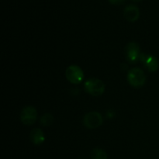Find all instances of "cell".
Here are the masks:
<instances>
[{"mask_svg": "<svg viewBox=\"0 0 159 159\" xmlns=\"http://www.w3.org/2000/svg\"><path fill=\"white\" fill-rule=\"evenodd\" d=\"M85 89L86 93L93 96H99L103 94L105 91V85L99 79L93 78L85 82Z\"/></svg>", "mask_w": 159, "mask_h": 159, "instance_id": "6da1fadb", "label": "cell"}, {"mask_svg": "<svg viewBox=\"0 0 159 159\" xmlns=\"http://www.w3.org/2000/svg\"><path fill=\"white\" fill-rule=\"evenodd\" d=\"M127 80L131 86L134 88H140L145 84L146 76L141 68H134L129 71Z\"/></svg>", "mask_w": 159, "mask_h": 159, "instance_id": "7a4b0ae2", "label": "cell"}, {"mask_svg": "<svg viewBox=\"0 0 159 159\" xmlns=\"http://www.w3.org/2000/svg\"><path fill=\"white\" fill-rule=\"evenodd\" d=\"M103 122L102 116L99 112L93 111L87 113L83 118V124L87 128L96 129L102 125Z\"/></svg>", "mask_w": 159, "mask_h": 159, "instance_id": "3957f363", "label": "cell"}, {"mask_svg": "<svg viewBox=\"0 0 159 159\" xmlns=\"http://www.w3.org/2000/svg\"><path fill=\"white\" fill-rule=\"evenodd\" d=\"M66 78L71 83L79 84L84 79V72L78 65H71L66 70Z\"/></svg>", "mask_w": 159, "mask_h": 159, "instance_id": "277c9868", "label": "cell"}, {"mask_svg": "<svg viewBox=\"0 0 159 159\" xmlns=\"http://www.w3.org/2000/svg\"><path fill=\"white\" fill-rule=\"evenodd\" d=\"M37 118V112L34 107L27 106L22 110L20 113L21 121L26 125H32L36 122Z\"/></svg>", "mask_w": 159, "mask_h": 159, "instance_id": "5b68a950", "label": "cell"}, {"mask_svg": "<svg viewBox=\"0 0 159 159\" xmlns=\"http://www.w3.org/2000/svg\"><path fill=\"white\" fill-rule=\"evenodd\" d=\"M126 54L127 57L130 62L134 63L138 60H140L141 52H140V47L135 42L129 43L126 47Z\"/></svg>", "mask_w": 159, "mask_h": 159, "instance_id": "8992f818", "label": "cell"}, {"mask_svg": "<svg viewBox=\"0 0 159 159\" xmlns=\"http://www.w3.org/2000/svg\"><path fill=\"white\" fill-rule=\"evenodd\" d=\"M140 60L142 62H144L145 67L151 72H155V71H156L158 69V61L154 56L145 55V54H141V57H140Z\"/></svg>", "mask_w": 159, "mask_h": 159, "instance_id": "52a82bcc", "label": "cell"}, {"mask_svg": "<svg viewBox=\"0 0 159 159\" xmlns=\"http://www.w3.org/2000/svg\"><path fill=\"white\" fill-rule=\"evenodd\" d=\"M124 17L130 22H135L140 16V11L138 6L134 5H128L124 10Z\"/></svg>", "mask_w": 159, "mask_h": 159, "instance_id": "ba28073f", "label": "cell"}, {"mask_svg": "<svg viewBox=\"0 0 159 159\" xmlns=\"http://www.w3.org/2000/svg\"><path fill=\"white\" fill-rule=\"evenodd\" d=\"M30 140L35 145H40L44 142L45 137L44 134L41 129L35 128L30 132Z\"/></svg>", "mask_w": 159, "mask_h": 159, "instance_id": "9c48e42d", "label": "cell"}, {"mask_svg": "<svg viewBox=\"0 0 159 159\" xmlns=\"http://www.w3.org/2000/svg\"><path fill=\"white\" fill-rule=\"evenodd\" d=\"M92 159H108L107 155L102 149L101 148H94L91 152Z\"/></svg>", "mask_w": 159, "mask_h": 159, "instance_id": "30bf717a", "label": "cell"}, {"mask_svg": "<svg viewBox=\"0 0 159 159\" xmlns=\"http://www.w3.org/2000/svg\"><path fill=\"white\" fill-rule=\"evenodd\" d=\"M53 121H54V117L50 113H46L43 115L40 119V122H41L42 125L43 126H50L52 124Z\"/></svg>", "mask_w": 159, "mask_h": 159, "instance_id": "8fae6325", "label": "cell"}, {"mask_svg": "<svg viewBox=\"0 0 159 159\" xmlns=\"http://www.w3.org/2000/svg\"><path fill=\"white\" fill-rule=\"evenodd\" d=\"M110 2L113 5H120L122 4L125 0H109Z\"/></svg>", "mask_w": 159, "mask_h": 159, "instance_id": "7c38bea8", "label": "cell"}, {"mask_svg": "<svg viewBox=\"0 0 159 159\" xmlns=\"http://www.w3.org/2000/svg\"><path fill=\"white\" fill-rule=\"evenodd\" d=\"M132 1H134V2H140V1H141V0H132Z\"/></svg>", "mask_w": 159, "mask_h": 159, "instance_id": "4fadbf2b", "label": "cell"}]
</instances>
